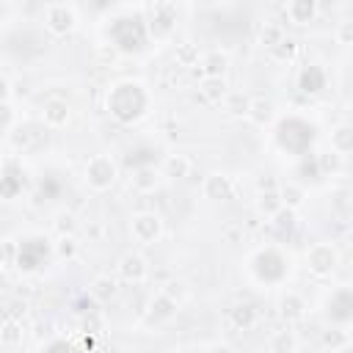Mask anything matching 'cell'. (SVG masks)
Wrapping results in <instances>:
<instances>
[{
	"label": "cell",
	"instance_id": "6",
	"mask_svg": "<svg viewBox=\"0 0 353 353\" xmlns=\"http://www.w3.org/2000/svg\"><path fill=\"white\" fill-rule=\"evenodd\" d=\"M146 273H149V265H146V259H143L138 251H130V254H124V256L119 259V276H121L124 281L141 284V281L146 279Z\"/></svg>",
	"mask_w": 353,
	"mask_h": 353
},
{
	"label": "cell",
	"instance_id": "5",
	"mask_svg": "<svg viewBox=\"0 0 353 353\" xmlns=\"http://www.w3.org/2000/svg\"><path fill=\"white\" fill-rule=\"evenodd\" d=\"M44 25H47L50 33H55V36H66V33L74 30V25H77V14H74L69 6L55 3V6H50V8L44 11Z\"/></svg>",
	"mask_w": 353,
	"mask_h": 353
},
{
	"label": "cell",
	"instance_id": "3",
	"mask_svg": "<svg viewBox=\"0 0 353 353\" xmlns=\"http://www.w3.org/2000/svg\"><path fill=\"white\" fill-rule=\"evenodd\" d=\"M130 232H132V240L141 243V245H152L160 234H163V218L157 212H138L132 215L130 221Z\"/></svg>",
	"mask_w": 353,
	"mask_h": 353
},
{
	"label": "cell",
	"instance_id": "21",
	"mask_svg": "<svg viewBox=\"0 0 353 353\" xmlns=\"http://www.w3.org/2000/svg\"><path fill=\"white\" fill-rule=\"evenodd\" d=\"M248 108H251V97H245L240 91H229L223 97V110L232 116H248Z\"/></svg>",
	"mask_w": 353,
	"mask_h": 353
},
{
	"label": "cell",
	"instance_id": "30",
	"mask_svg": "<svg viewBox=\"0 0 353 353\" xmlns=\"http://www.w3.org/2000/svg\"><path fill=\"white\" fill-rule=\"evenodd\" d=\"M176 61L182 66H199V50L193 44H179L176 47Z\"/></svg>",
	"mask_w": 353,
	"mask_h": 353
},
{
	"label": "cell",
	"instance_id": "17",
	"mask_svg": "<svg viewBox=\"0 0 353 353\" xmlns=\"http://www.w3.org/2000/svg\"><path fill=\"white\" fill-rule=\"evenodd\" d=\"M331 149L336 154H353V124H339L331 132Z\"/></svg>",
	"mask_w": 353,
	"mask_h": 353
},
{
	"label": "cell",
	"instance_id": "11",
	"mask_svg": "<svg viewBox=\"0 0 353 353\" xmlns=\"http://www.w3.org/2000/svg\"><path fill=\"white\" fill-rule=\"evenodd\" d=\"M226 69H229V58H226L223 52L212 50V52L201 55V63H199L201 77H223V72H226Z\"/></svg>",
	"mask_w": 353,
	"mask_h": 353
},
{
	"label": "cell",
	"instance_id": "36",
	"mask_svg": "<svg viewBox=\"0 0 353 353\" xmlns=\"http://www.w3.org/2000/svg\"><path fill=\"white\" fill-rule=\"evenodd\" d=\"M11 121H14V108H11V99H3V130H6V132L11 130Z\"/></svg>",
	"mask_w": 353,
	"mask_h": 353
},
{
	"label": "cell",
	"instance_id": "8",
	"mask_svg": "<svg viewBox=\"0 0 353 353\" xmlns=\"http://www.w3.org/2000/svg\"><path fill=\"white\" fill-rule=\"evenodd\" d=\"M317 17V0H290L287 3V19L292 25H309Z\"/></svg>",
	"mask_w": 353,
	"mask_h": 353
},
{
	"label": "cell",
	"instance_id": "25",
	"mask_svg": "<svg viewBox=\"0 0 353 353\" xmlns=\"http://www.w3.org/2000/svg\"><path fill=\"white\" fill-rule=\"evenodd\" d=\"M232 323H234L237 328L248 331V328L256 323V309H254L251 303H240V306H234V309H232Z\"/></svg>",
	"mask_w": 353,
	"mask_h": 353
},
{
	"label": "cell",
	"instance_id": "16",
	"mask_svg": "<svg viewBox=\"0 0 353 353\" xmlns=\"http://www.w3.org/2000/svg\"><path fill=\"white\" fill-rule=\"evenodd\" d=\"M248 119L256 124V127H265L273 121V102L265 99V97H256L251 99V108H248Z\"/></svg>",
	"mask_w": 353,
	"mask_h": 353
},
{
	"label": "cell",
	"instance_id": "32",
	"mask_svg": "<svg viewBox=\"0 0 353 353\" xmlns=\"http://www.w3.org/2000/svg\"><path fill=\"white\" fill-rule=\"evenodd\" d=\"M295 347H298V342H295V336L290 331H281V334H276L270 339V350H295Z\"/></svg>",
	"mask_w": 353,
	"mask_h": 353
},
{
	"label": "cell",
	"instance_id": "18",
	"mask_svg": "<svg viewBox=\"0 0 353 353\" xmlns=\"http://www.w3.org/2000/svg\"><path fill=\"white\" fill-rule=\"evenodd\" d=\"M163 174L171 179H182L190 174V157L188 154H168L163 160Z\"/></svg>",
	"mask_w": 353,
	"mask_h": 353
},
{
	"label": "cell",
	"instance_id": "31",
	"mask_svg": "<svg viewBox=\"0 0 353 353\" xmlns=\"http://www.w3.org/2000/svg\"><path fill=\"white\" fill-rule=\"evenodd\" d=\"M55 254H58L61 259H72V256L77 254V243H74V237H72V234H63V237L55 243Z\"/></svg>",
	"mask_w": 353,
	"mask_h": 353
},
{
	"label": "cell",
	"instance_id": "35",
	"mask_svg": "<svg viewBox=\"0 0 353 353\" xmlns=\"http://www.w3.org/2000/svg\"><path fill=\"white\" fill-rule=\"evenodd\" d=\"M163 292H168V295H171V298L179 303V301L188 295V287H185V281H168V284L163 287Z\"/></svg>",
	"mask_w": 353,
	"mask_h": 353
},
{
	"label": "cell",
	"instance_id": "28",
	"mask_svg": "<svg viewBox=\"0 0 353 353\" xmlns=\"http://www.w3.org/2000/svg\"><path fill=\"white\" fill-rule=\"evenodd\" d=\"M52 226H55V232H58L61 237H63V234H74V229H77V218H74V212L63 210V212H58V215H55Z\"/></svg>",
	"mask_w": 353,
	"mask_h": 353
},
{
	"label": "cell",
	"instance_id": "19",
	"mask_svg": "<svg viewBox=\"0 0 353 353\" xmlns=\"http://www.w3.org/2000/svg\"><path fill=\"white\" fill-rule=\"evenodd\" d=\"M157 182H160V171H157V168H152V165H141V168L132 174V188H135V190H141V193L154 190V188H157Z\"/></svg>",
	"mask_w": 353,
	"mask_h": 353
},
{
	"label": "cell",
	"instance_id": "38",
	"mask_svg": "<svg viewBox=\"0 0 353 353\" xmlns=\"http://www.w3.org/2000/svg\"><path fill=\"white\" fill-rule=\"evenodd\" d=\"M350 201H353V188H350Z\"/></svg>",
	"mask_w": 353,
	"mask_h": 353
},
{
	"label": "cell",
	"instance_id": "20",
	"mask_svg": "<svg viewBox=\"0 0 353 353\" xmlns=\"http://www.w3.org/2000/svg\"><path fill=\"white\" fill-rule=\"evenodd\" d=\"M91 295H94L99 303H108L110 298L119 295V284H116V279H110V276H97V279L91 281Z\"/></svg>",
	"mask_w": 353,
	"mask_h": 353
},
{
	"label": "cell",
	"instance_id": "29",
	"mask_svg": "<svg viewBox=\"0 0 353 353\" xmlns=\"http://www.w3.org/2000/svg\"><path fill=\"white\" fill-rule=\"evenodd\" d=\"M320 345H323V347H331V350H339V347L347 345V334H345V331H336V328H334V331L328 328V331H323Z\"/></svg>",
	"mask_w": 353,
	"mask_h": 353
},
{
	"label": "cell",
	"instance_id": "15",
	"mask_svg": "<svg viewBox=\"0 0 353 353\" xmlns=\"http://www.w3.org/2000/svg\"><path fill=\"white\" fill-rule=\"evenodd\" d=\"M199 94H201L207 102H223V97H226L229 91H226L223 77H201V83H199Z\"/></svg>",
	"mask_w": 353,
	"mask_h": 353
},
{
	"label": "cell",
	"instance_id": "9",
	"mask_svg": "<svg viewBox=\"0 0 353 353\" xmlns=\"http://www.w3.org/2000/svg\"><path fill=\"white\" fill-rule=\"evenodd\" d=\"M41 119H44V124L47 127H66V121H69V105H66V99H47L44 102V108H41Z\"/></svg>",
	"mask_w": 353,
	"mask_h": 353
},
{
	"label": "cell",
	"instance_id": "23",
	"mask_svg": "<svg viewBox=\"0 0 353 353\" xmlns=\"http://www.w3.org/2000/svg\"><path fill=\"white\" fill-rule=\"evenodd\" d=\"M22 342V323L17 317H6L3 331H0V345L3 347H14Z\"/></svg>",
	"mask_w": 353,
	"mask_h": 353
},
{
	"label": "cell",
	"instance_id": "10",
	"mask_svg": "<svg viewBox=\"0 0 353 353\" xmlns=\"http://www.w3.org/2000/svg\"><path fill=\"white\" fill-rule=\"evenodd\" d=\"M204 199H210V201H223V199H229L232 196V179L226 176V174H210L207 179H204Z\"/></svg>",
	"mask_w": 353,
	"mask_h": 353
},
{
	"label": "cell",
	"instance_id": "14",
	"mask_svg": "<svg viewBox=\"0 0 353 353\" xmlns=\"http://www.w3.org/2000/svg\"><path fill=\"white\" fill-rule=\"evenodd\" d=\"M303 309H306V303H303V298L298 292H284L281 301H279V312H281L284 320H301Z\"/></svg>",
	"mask_w": 353,
	"mask_h": 353
},
{
	"label": "cell",
	"instance_id": "4",
	"mask_svg": "<svg viewBox=\"0 0 353 353\" xmlns=\"http://www.w3.org/2000/svg\"><path fill=\"white\" fill-rule=\"evenodd\" d=\"M306 265L314 276H328L336 270L339 265V254L331 243H314L309 251H306Z\"/></svg>",
	"mask_w": 353,
	"mask_h": 353
},
{
	"label": "cell",
	"instance_id": "34",
	"mask_svg": "<svg viewBox=\"0 0 353 353\" xmlns=\"http://www.w3.org/2000/svg\"><path fill=\"white\" fill-rule=\"evenodd\" d=\"M295 50H298V44H295L292 39H281V41L273 47V55H276V58H292Z\"/></svg>",
	"mask_w": 353,
	"mask_h": 353
},
{
	"label": "cell",
	"instance_id": "22",
	"mask_svg": "<svg viewBox=\"0 0 353 353\" xmlns=\"http://www.w3.org/2000/svg\"><path fill=\"white\" fill-rule=\"evenodd\" d=\"M273 229L279 232V234H292L295 232V226H298V218H295V210L292 207H281L276 215H273Z\"/></svg>",
	"mask_w": 353,
	"mask_h": 353
},
{
	"label": "cell",
	"instance_id": "1",
	"mask_svg": "<svg viewBox=\"0 0 353 353\" xmlns=\"http://www.w3.org/2000/svg\"><path fill=\"white\" fill-rule=\"evenodd\" d=\"M146 105H149V94H146V88H143L141 83H135V80H121V83H116V85L110 88V94H108V110H110L119 121H124V124L141 119V116L146 113Z\"/></svg>",
	"mask_w": 353,
	"mask_h": 353
},
{
	"label": "cell",
	"instance_id": "33",
	"mask_svg": "<svg viewBox=\"0 0 353 353\" xmlns=\"http://www.w3.org/2000/svg\"><path fill=\"white\" fill-rule=\"evenodd\" d=\"M336 41L345 47H353V19H345L336 25Z\"/></svg>",
	"mask_w": 353,
	"mask_h": 353
},
{
	"label": "cell",
	"instance_id": "26",
	"mask_svg": "<svg viewBox=\"0 0 353 353\" xmlns=\"http://www.w3.org/2000/svg\"><path fill=\"white\" fill-rule=\"evenodd\" d=\"M281 39H284L281 25H276V22H265V25H262V30H259V44H262V47L273 50V47H276Z\"/></svg>",
	"mask_w": 353,
	"mask_h": 353
},
{
	"label": "cell",
	"instance_id": "2",
	"mask_svg": "<svg viewBox=\"0 0 353 353\" xmlns=\"http://www.w3.org/2000/svg\"><path fill=\"white\" fill-rule=\"evenodd\" d=\"M116 163L108 154H94L85 163V182L91 190H108L116 182Z\"/></svg>",
	"mask_w": 353,
	"mask_h": 353
},
{
	"label": "cell",
	"instance_id": "13",
	"mask_svg": "<svg viewBox=\"0 0 353 353\" xmlns=\"http://www.w3.org/2000/svg\"><path fill=\"white\" fill-rule=\"evenodd\" d=\"M281 207H284V201H281V193H279L276 188L259 190V196H256V210H259V215L273 218V215H276Z\"/></svg>",
	"mask_w": 353,
	"mask_h": 353
},
{
	"label": "cell",
	"instance_id": "7",
	"mask_svg": "<svg viewBox=\"0 0 353 353\" xmlns=\"http://www.w3.org/2000/svg\"><path fill=\"white\" fill-rule=\"evenodd\" d=\"M298 88H301L303 94H317V91H323V88H325V72H323V66L306 63V66L301 69V74H298Z\"/></svg>",
	"mask_w": 353,
	"mask_h": 353
},
{
	"label": "cell",
	"instance_id": "37",
	"mask_svg": "<svg viewBox=\"0 0 353 353\" xmlns=\"http://www.w3.org/2000/svg\"><path fill=\"white\" fill-rule=\"evenodd\" d=\"M19 309H28V303H25V301H11V309L6 312V317H17Z\"/></svg>",
	"mask_w": 353,
	"mask_h": 353
},
{
	"label": "cell",
	"instance_id": "24",
	"mask_svg": "<svg viewBox=\"0 0 353 353\" xmlns=\"http://www.w3.org/2000/svg\"><path fill=\"white\" fill-rule=\"evenodd\" d=\"M281 201H284V207H292V210H298L303 201H306V190L301 188V185H295V182H287V185H281Z\"/></svg>",
	"mask_w": 353,
	"mask_h": 353
},
{
	"label": "cell",
	"instance_id": "12",
	"mask_svg": "<svg viewBox=\"0 0 353 353\" xmlns=\"http://www.w3.org/2000/svg\"><path fill=\"white\" fill-rule=\"evenodd\" d=\"M176 301L168 295V292H157L154 295V301L149 303V320H154V323H163V320H168L174 312H176Z\"/></svg>",
	"mask_w": 353,
	"mask_h": 353
},
{
	"label": "cell",
	"instance_id": "27",
	"mask_svg": "<svg viewBox=\"0 0 353 353\" xmlns=\"http://www.w3.org/2000/svg\"><path fill=\"white\" fill-rule=\"evenodd\" d=\"M171 19H174V11L171 8H160L157 14H154V19H152V33L154 36H168L171 33Z\"/></svg>",
	"mask_w": 353,
	"mask_h": 353
}]
</instances>
